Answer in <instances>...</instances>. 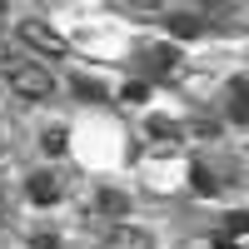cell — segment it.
<instances>
[{
	"label": "cell",
	"instance_id": "obj_1",
	"mask_svg": "<svg viewBox=\"0 0 249 249\" xmlns=\"http://www.w3.org/2000/svg\"><path fill=\"white\" fill-rule=\"evenodd\" d=\"M0 75H5V85L20 100H30V105H40V100L55 95V75L40 65V60H30V55H5L0 60Z\"/></svg>",
	"mask_w": 249,
	"mask_h": 249
},
{
	"label": "cell",
	"instance_id": "obj_2",
	"mask_svg": "<svg viewBox=\"0 0 249 249\" xmlns=\"http://www.w3.org/2000/svg\"><path fill=\"white\" fill-rule=\"evenodd\" d=\"M20 45L30 55H45V60H70V40L50 20H20Z\"/></svg>",
	"mask_w": 249,
	"mask_h": 249
},
{
	"label": "cell",
	"instance_id": "obj_3",
	"mask_svg": "<svg viewBox=\"0 0 249 249\" xmlns=\"http://www.w3.org/2000/svg\"><path fill=\"white\" fill-rule=\"evenodd\" d=\"M100 249H155V239L144 234V230H135V224H115Z\"/></svg>",
	"mask_w": 249,
	"mask_h": 249
},
{
	"label": "cell",
	"instance_id": "obj_4",
	"mask_svg": "<svg viewBox=\"0 0 249 249\" xmlns=\"http://www.w3.org/2000/svg\"><path fill=\"white\" fill-rule=\"evenodd\" d=\"M60 195H65L60 175H50V170H45V175H30V199H35V204H55Z\"/></svg>",
	"mask_w": 249,
	"mask_h": 249
},
{
	"label": "cell",
	"instance_id": "obj_5",
	"mask_svg": "<svg viewBox=\"0 0 249 249\" xmlns=\"http://www.w3.org/2000/svg\"><path fill=\"white\" fill-rule=\"evenodd\" d=\"M144 65H150V75H175L179 55H175V45H155V50H144Z\"/></svg>",
	"mask_w": 249,
	"mask_h": 249
},
{
	"label": "cell",
	"instance_id": "obj_6",
	"mask_svg": "<svg viewBox=\"0 0 249 249\" xmlns=\"http://www.w3.org/2000/svg\"><path fill=\"white\" fill-rule=\"evenodd\" d=\"M170 30H175L179 40H184V35H199V30H204V15H199V10H175V15H170Z\"/></svg>",
	"mask_w": 249,
	"mask_h": 249
},
{
	"label": "cell",
	"instance_id": "obj_7",
	"mask_svg": "<svg viewBox=\"0 0 249 249\" xmlns=\"http://www.w3.org/2000/svg\"><path fill=\"white\" fill-rule=\"evenodd\" d=\"M124 210H130V199H124L120 190H100V214L105 219H120Z\"/></svg>",
	"mask_w": 249,
	"mask_h": 249
},
{
	"label": "cell",
	"instance_id": "obj_8",
	"mask_svg": "<svg viewBox=\"0 0 249 249\" xmlns=\"http://www.w3.org/2000/svg\"><path fill=\"white\" fill-rule=\"evenodd\" d=\"M144 135H155V140H164V144H175V140H179V120H170V115H155Z\"/></svg>",
	"mask_w": 249,
	"mask_h": 249
},
{
	"label": "cell",
	"instance_id": "obj_9",
	"mask_svg": "<svg viewBox=\"0 0 249 249\" xmlns=\"http://www.w3.org/2000/svg\"><path fill=\"white\" fill-rule=\"evenodd\" d=\"M190 175H195V190H199V195H219V179H214L210 164H195Z\"/></svg>",
	"mask_w": 249,
	"mask_h": 249
},
{
	"label": "cell",
	"instance_id": "obj_10",
	"mask_svg": "<svg viewBox=\"0 0 249 249\" xmlns=\"http://www.w3.org/2000/svg\"><path fill=\"white\" fill-rule=\"evenodd\" d=\"M230 115L244 120V80H239V75H234V85H230Z\"/></svg>",
	"mask_w": 249,
	"mask_h": 249
},
{
	"label": "cell",
	"instance_id": "obj_11",
	"mask_svg": "<svg viewBox=\"0 0 249 249\" xmlns=\"http://www.w3.org/2000/svg\"><path fill=\"white\" fill-rule=\"evenodd\" d=\"M124 100H130V105H144V100H150V85H144V80H130V85H124Z\"/></svg>",
	"mask_w": 249,
	"mask_h": 249
},
{
	"label": "cell",
	"instance_id": "obj_12",
	"mask_svg": "<svg viewBox=\"0 0 249 249\" xmlns=\"http://www.w3.org/2000/svg\"><path fill=\"white\" fill-rule=\"evenodd\" d=\"M45 150H50V155H65V130H60V124L45 130Z\"/></svg>",
	"mask_w": 249,
	"mask_h": 249
},
{
	"label": "cell",
	"instance_id": "obj_13",
	"mask_svg": "<svg viewBox=\"0 0 249 249\" xmlns=\"http://www.w3.org/2000/svg\"><path fill=\"white\" fill-rule=\"evenodd\" d=\"M30 249H60V239H55V234H35Z\"/></svg>",
	"mask_w": 249,
	"mask_h": 249
},
{
	"label": "cell",
	"instance_id": "obj_14",
	"mask_svg": "<svg viewBox=\"0 0 249 249\" xmlns=\"http://www.w3.org/2000/svg\"><path fill=\"white\" fill-rule=\"evenodd\" d=\"M214 249H244V244H239V239H224V234H219V239H214Z\"/></svg>",
	"mask_w": 249,
	"mask_h": 249
},
{
	"label": "cell",
	"instance_id": "obj_15",
	"mask_svg": "<svg viewBox=\"0 0 249 249\" xmlns=\"http://www.w3.org/2000/svg\"><path fill=\"white\" fill-rule=\"evenodd\" d=\"M0 219H5V195H0Z\"/></svg>",
	"mask_w": 249,
	"mask_h": 249
}]
</instances>
